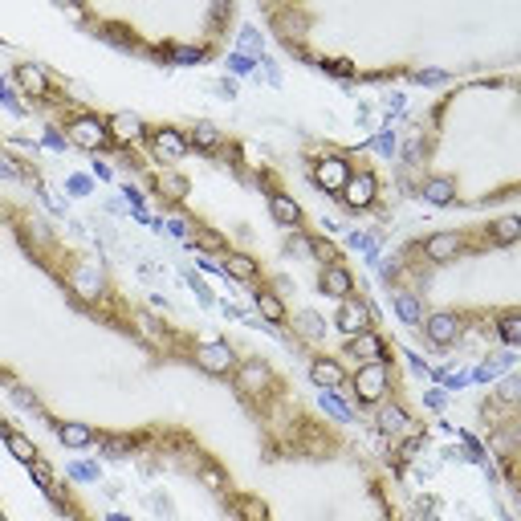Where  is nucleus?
<instances>
[{"instance_id":"nucleus-11","label":"nucleus","mask_w":521,"mask_h":521,"mask_svg":"<svg viewBox=\"0 0 521 521\" xmlns=\"http://www.w3.org/2000/svg\"><path fill=\"white\" fill-rule=\"evenodd\" d=\"M371 322H374L371 306H366V301H358V298L338 301V309H334V330H338V334H346V338H355V334L374 330Z\"/></svg>"},{"instance_id":"nucleus-8","label":"nucleus","mask_w":521,"mask_h":521,"mask_svg":"<svg viewBox=\"0 0 521 521\" xmlns=\"http://www.w3.org/2000/svg\"><path fill=\"white\" fill-rule=\"evenodd\" d=\"M338 200L346 204L350 212H371L374 204H379V175H374V167L350 171V179H346V187L338 192Z\"/></svg>"},{"instance_id":"nucleus-15","label":"nucleus","mask_w":521,"mask_h":521,"mask_svg":"<svg viewBox=\"0 0 521 521\" xmlns=\"http://www.w3.org/2000/svg\"><path fill=\"white\" fill-rule=\"evenodd\" d=\"M269 383H273V371H269L265 358H244L241 371H236V391L241 395H252V391L269 387Z\"/></svg>"},{"instance_id":"nucleus-18","label":"nucleus","mask_w":521,"mask_h":521,"mask_svg":"<svg viewBox=\"0 0 521 521\" xmlns=\"http://www.w3.org/2000/svg\"><path fill=\"white\" fill-rule=\"evenodd\" d=\"M184 138H187V151H204V155H212L220 143H224V135H220L212 122H192Z\"/></svg>"},{"instance_id":"nucleus-23","label":"nucleus","mask_w":521,"mask_h":521,"mask_svg":"<svg viewBox=\"0 0 521 521\" xmlns=\"http://www.w3.org/2000/svg\"><path fill=\"white\" fill-rule=\"evenodd\" d=\"M497 334L505 338V346H517L521 342V309L517 306H509V309L497 314Z\"/></svg>"},{"instance_id":"nucleus-16","label":"nucleus","mask_w":521,"mask_h":521,"mask_svg":"<svg viewBox=\"0 0 521 521\" xmlns=\"http://www.w3.org/2000/svg\"><path fill=\"white\" fill-rule=\"evenodd\" d=\"M472 232L480 236V244H513L521 236V220L517 216H501V220H493V224H477Z\"/></svg>"},{"instance_id":"nucleus-19","label":"nucleus","mask_w":521,"mask_h":521,"mask_svg":"<svg viewBox=\"0 0 521 521\" xmlns=\"http://www.w3.org/2000/svg\"><path fill=\"white\" fill-rule=\"evenodd\" d=\"M252 301H257L260 317H265L269 326H285V322H289V309H285V301L277 298V293H269V289H257V293H252Z\"/></svg>"},{"instance_id":"nucleus-4","label":"nucleus","mask_w":521,"mask_h":521,"mask_svg":"<svg viewBox=\"0 0 521 521\" xmlns=\"http://www.w3.org/2000/svg\"><path fill=\"white\" fill-rule=\"evenodd\" d=\"M306 171H309V179H314V187H322L326 195H338L342 187H346L355 163H350V151H330V147H326L322 155H306Z\"/></svg>"},{"instance_id":"nucleus-21","label":"nucleus","mask_w":521,"mask_h":521,"mask_svg":"<svg viewBox=\"0 0 521 521\" xmlns=\"http://www.w3.org/2000/svg\"><path fill=\"white\" fill-rule=\"evenodd\" d=\"M423 200L428 204H452L456 200V175H436V179H423Z\"/></svg>"},{"instance_id":"nucleus-7","label":"nucleus","mask_w":521,"mask_h":521,"mask_svg":"<svg viewBox=\"0 0 521 521\" xmlns=\"http://www.w3.org/2000/svg\"><path fill=\"white\" fill-rule=\"evenodd\" d=\"M257 179H265V204H269V216H273V224L277 228H289V232H301V224H306V212H301V204L293 200V195L285 192L273 175H269V171H260Z\"/></svg>"},{"instance_id":"nucleus-10","label":"nucleus","mask_w":521,"mask_h":521,"mask_svg":"<svg viewBox=\"0 0 521 521\" xmlns=\"http://www.w3.org/2000/svg\"><path fill=\"white\" fill-rule=\"evenodd\" d=\"M192 358L204 374H212V379H228V374L236 371V355L228 342H204V346H195Z\"/></svg>"},{"instance_id":"nucleus-6","label":"nucleus","mask_w":521,"mask_h":521,"mask_svg":"<svg viewBox=\"0 0 521 521\" xmlns=\"http://www.w3.org/2000/svg\"><path fill=\"white\" fill-rule=\"evenodd\" d=\"M147 151H151L155 163H163V167H175V163L187 159V138L179 127H171V122H147V135H143Z\"/></svg>"},{"instance_id":"nucleus-27","label":"nucleus","mask_w":521,"mask_h":521,"mask_svg":"<svg viewBox=\"0 0 521 521\" xmlns=\"http://www.w3.org/2000/svg\"><path fill=\"white\" fill-rule=\"evenodd\" d=\"M24 469H29V477L37 480V485L45 488V493H53V488H57V477H53V469H49V464L41 460V456H37V460H33V464H24Z\"/></svg>"},{"instance_id":"nucleus-3","label":"nucleus","mask_w":521,"mask_h":521,"mask_svg":"<svg viewBox=\"0 0 521 521\" xmlns=\"http://www.w3.org/2000/svg\"><path fill=\"white\" fill-rule=\"evenodd\" d=\"M350 403L355 407H379L387 399V387H391V358L383 363H363L355 374H350Z\"/></svg>"},{"instance_id":"nucleus-2","label":"nucleus","mask_w":521,"mask_h":521,"mask_svg":"<svg viewBox=\"0 0 521 521\" xmlns=\"http://www.w3.org/2000/svg\"><path fill=\"white\" fill-rule=\"evenodd\" d=\"M13 81L21 86V94L29 98V102H37V106H70L73 102V98L65 94V90L57 86V81L49 78L37 62H16L13 65Z\"/></svg>"},{"instance_id":"nucleus-26","label":"nucleus","mask_w":521,"mask_h":521,"mask_svg":"<svg viewBox=\"0 0 521 521\" xmlns=\"http://www.w3.org/2000/svg\"><path fill=\"white\" fill-rule=\"evenodd\" d=\"M236 513H241V521H269V505L252 493H244L241 501H236Z\"/></svg>"},{"instance_id":"nucleus-1","label":"nucleus","mask_w":521,"mask_h":521,"mask_svg":"<svg viewBox=\"0 0 521 521\" xmlns=\"http://www.w3.org/2000/svg\"><path fill=\"white\" fill-rule=\"evenodd\" d=\"M415 249H420L423 257L431 260V265H452V260L469 257V252H485L477 241H472L469 228H440V232L423 236Z\"/></svg>"},{"instance_id":"nucleus-14","label":"nucleus","mask_w":521,"mask_h":521,"mask_svg":"<svg viewBox=\"0 0 521 521\" xmlns=\"http://www.w3.org/2000/svg\"><path fill=\"white\" fill-rule=\"evenodd\" d=\"M309 379H314V387H322V391L346 387V371H342V363L330 355H317L314 363H309Z\"/></svg>"},{"instance_id":"nucleus-9","label":"nucleus","mask_w":521,"mask_h":521,"mask_svg":"<svg viewBox=\"0 0 521 521\" xmlns=\"http://www.w3.org/2000/svg\"><path fill=\"white\" fill-rule=\"evenodd\" d=\"M460 334H464V317L456 314V309H436V314L423 317V338H428L436 350L456 346Z\"/></svg>"},{"instance_id":"nucleus-12","label":"nucleus","mask_w":521,"mask_h":521,"mask_svg":"<svg viewBox=\"0 0 521 521\" xmlns=\"http://www.w3.org/2000/svg\"><path fill=\"white\" fill-rule=\"evenodd\" d=\"M342 355H346V358H358V366H363V363H383V358H391V355H387V342H383L374 330H366V334H355V338H346V346H342Z\"/></svg>"},{"instance_id":"nucleus-13","label":"nucleus","mask_w":521,"mask_h":521,"mask_svg":"<svg viewBox=\"0 0 521 521\" xmlns=\"http://www.w3.org/2000/svg\"><path fill=\"white\" fill-rule=\"evenodd\" d=\"M317 289L334 301H346V298H355V277H350L346 265H326L322 273H317Z\"/></svg>"},{"instance_id":"nucleus-5","label":"nucleus","mask_w":521,"mask_h":521,"mask_svg":"<svg viewBox=\"0 0 521 521\" xmlns=\"http://www.w3.org/2000/svg\"><path fill=\"white\" fill-rule=\"evenodd\" d=\"M65 138H70L78 151H90V155L114 151V147H118L114 135H110V127H106V114H90V110L65 118Z\"/></svg>"},{"instance_id":"nucleus-25","label":"nucleus","mask_w":521,"mask_h":521,"mask_svg":"<svg viewBox=\"0 0 521 521\" xmlns=\"http://www.w3.org/2000/svg\"><path fill=\"white\" fill-rule=\"evenodd\" d=\"M407 423H412V415H407L399 403H391V407H383V412H379V431H383V436H399V431H407Z\"/></svg>"},{"instance_id":"nucleus-24","label":"nucleus","mask_w":521,"mask_h":521,"mask_svg":"<svg viewBox=\"0 0 521 521\" xmlns=\"http://www.w3.org/2000/svg\"><path fill=\"white\" fill-rule=\"evenodd\" d=\"M395 309H399V317H403L407 326H423V301H420V293L399 289L395 293Z\"/></svg>"},{"instance_id":"nucleus-20","label":"nucleus","mask_w":521,"mask_h":521,"mask_svg":"<svg viewBox=\"0 0 521 521\" xmlns=\"http://www.w3.org/2000/svg\"><path fill=\"white\" fill-rule=\"evenodd\" d=\"M224 273L236 277V281H257L260 265L249 257V252H224Z\"/></svg>"},{"instance_id":"nucleus-17","label":"nucleus","mask_w":521,"mask_h":521,"mask_svg":"<svg viewBox=\"0 0 521 521\" xmlns=\"http://www.w3.org/2000/svg\"><path fill=\"white\" fill-rule=\"evenodd\" d=\"M106 127H110L114 143H130V138L147 135V122L138 114H106Z\"/></svg>"},{"instance_id":"nucleus-22","label":"nucleus","mask_w":521,"mask_h":521,"mask_svg":"<svg viewBox=\"0 0 521 521\" xmlns=\"http://www.w3.org/2000/svg\"><path fill=\"white\" fill-rule=\"evenodd\" d=\"M49 428L57 431V440H65L70 448H86V444H94V428H86V423H62V420H53Z\"/></svg>"}]
</instances>
